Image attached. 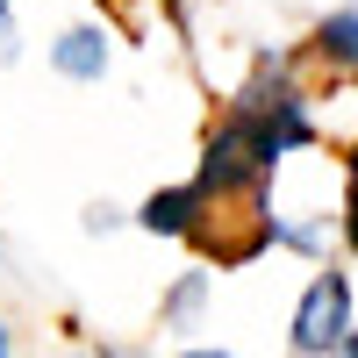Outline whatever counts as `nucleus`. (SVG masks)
I'll list each match as a JSON object with an SVG mask.
<instances>
[{"label": "nucleus", "mask_w": 358, "mask_h": 358, "mask_svg": "<svg viewBox=\"0 0 358 358\" xmlns=\"http://www.w3.org/2000/svg\"><path fill=\"white\" fill-rule=\"evenodd\" d=\"M351 330H358L351 273H344V265H322V273H308L301 301H294V315H287V351H294V358H330Z\"/></svg>", "instance_id": "1"}, {"label": "nucleus", "mask_w": 358, "mask_h": 358, "mask_svg": "<svg viewBox=\"0 0 358 358\" xmlns=\"http://www.w3.org/2000/svg\"><path fill=\"white\" fill-rule=\"evenodd\" d=\"M136 222L151 229V236H172V244H201V229H208V194L194 187V179H179V187H158L151 201L136 208Z\"/></svg>", "instance_id": "2"}, {"label": "nucleus", "mask_w": 358, "mask_h": 358, "mask_svg": "<svg viewBox=\"0 0 358 358\" xmlns=\"http://www.w3.org/2000/svg\"><path fill=\"white\" fill-rule=\"evenodd\" d=\"M50 65L65 72V79H86V86H94V79L108 72V29H94V22L65 29V36L50 43Z\"/></svg>", "instance_id": "3"}, {"label": "nucleus", "mask_w": 358, "mask_h": 358, "mask_svg": "<svg viewBox=\"0 0 358 358\" xmlns=\"http://www.w3.org/2000/svg\"><path fill=\"white\" fill-rule=\"evenodd\" d=\"M308 57H315V65H330V72H351V79H358V8L322 15L315 36H308Z\"/></svg>", "instance_id": "4"}, {"label": "nucleus", "mask_w": 358, "mask_h": 358, "mask_svg": "<svg viewBox=\"0 0 358 358\" xmlns=\"http://www.w3.org/2000/svg\"><path fill=\"white\" fill-rule=\"evenodd\" d=\"M265 244L301 251V258H322V251H330V215H280V208L265 201Z\"/></svg>", "instance_id": "5"}, {"label": "nucleus", "mask_w": 358, "mask_h": 358, "mask_svg": "<svg viewBox=\"0 0 358 358\" xmlns=\"http://www.w3.org/2000/svg\"><path fill=\"white\" fill-rule=\"evenodd\" d=\"M208 294H215V273H179L172 294L158 301V322H165V330H187V322L208 308Z\"/></svg>", "instance_id": "6"}, {"label": "nucleus", "mask_w": 358, "mask_h": 358, "mask_svg": "<svg viewBox=\"0 0 358 358\" xmlns=\"http://www.w3.org/2000/svg\"><path fill=\"white\" fill-rule=\"evenodd\" d=\"M337 229H344V251L358 258V194H344V215H337Z\"/></svg>", "instance_id": "7"}, {"label": "nucleus", "mask_w": 358, "mask_h": 358, "mask_svg": "<svg viewBox=\"0 0 358 358\" xmlns=\"http://www.w3.org/2000/svg\"><path fill=\"white\" fill-rule=\"evenodd\" d=\"M344 194H358V143L344 151Z\"/></svg>", "instance_id": "8"}, {"label": "nucleus", "mask_w": 358, "mask_h": 358, "mask_svg": "<svg viewBox=\"0 0 358 358\" xmlns=\"http://www.w3.org/2000/svg\"><path fill=\"white\" fill-rule=\"evenodd\" d=\"M172 358H229V351H215V344H194V351H172Z\"/></svg>", "instance_id": "9"}, {"label": "nucleus", "mask_w": 358, "mask_h": 358, "mask_svg": "<svg viewBox=\"0 0 358 358\" xmlns=\"http://www.w3.org/2000/svg\"><path fill=\"white\" fill-rule=\"evenodd\" d=\"M330 358H358V330H351V337H344V344H337Z\"/></svg>", "instance_id": "10"}, {"label": "nucleus", "mask_w": 358, "mask_h": 358, "mask_svg": "<svg viewBox=\"0 0 358 358\" xmlns=\"http://www.w3.org/2000/svg\"><path fill=\"white\" fill-rule=\"evenodd\" d=\"M0 358H15V337H8V322H0Z\"/></svg>", "instance_id": "11"}, {"label": "nucleus", "mask_w": 358, "mask_h": 358, "mask_svg": "<svg viewBox=\"0 0 358 358\" xmlns=\"http://www.w3.org/2000/svg\"><path fill=\"white\" fill-rule=\"evenodd\" d=\"M0 22H8V0H0Z\"/></svg>", "instance_id": "12"}]
</instances>
